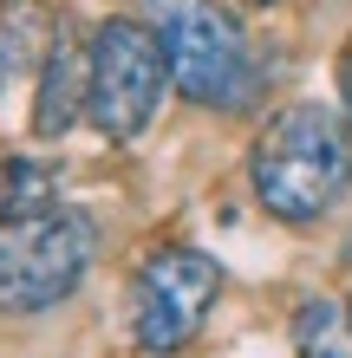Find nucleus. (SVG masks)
<instances>
[{
  "mask_svg": "<svg viewBox=\"0 0 352 358\" xmlns=\"http://www.w3.org/2000/svg\"><path fill=\"white\" fill-rule=\"evenodd\" d=\"M248 182L267 215L320 222L352 182V131L333 104H287L248 150Z\"/></svg>",
  "mask_w": 352,
  "mask_h": 358,
  "instance_id": "f257e3e1",
  "label": "nucleus"
},
{
  "mask_svg": "<svg viewBox=\"0 0 352 358\" xmlns=\"http://www.w3.org/2000/svg\"><path fill=\"white\" fill-rule=\"evenodd\" d=\"M157 39H163V59H170V85L190 104L241 111L255 98V52H248V33L229 7H216V0H163Z\"/></svg>",
  "mask_w": 352,
  "mask_h": 358,
  "instance_id": "f03ea898",
  "label": "nucleus"
},
{
  "mask_svg": "<svg viewBox=\"0 0 352 358\" xmlns=\"http://www.w3.org/2000/svg\"><path fill=\"white\" fill-rule=\"evenodd\" d=\"M98 248L92 215L78 208H20L0 222V306L7 313H46L85 280Z\"/></svg>",
  "mask_w": 352,
  "mask_h": 358,
  "instance_id": "7ed1b4c3",
  "label": "nucleus"
},
{
  "mask_svg": "<svg viewBox=\"0 0 352 358\" xmlns=\"http://www.w3.org/2000/svg\"><path fill=\"white\" fill-rule=\"evenodd\" d=\"M163 85H170V59L163 39L137 20H105L85 46V117L111 143L143 137V124L157 117Z\"/></svg>",
  "mask_w": 352,
  "mask_h": 358,
  "instance_id": "20e7f679",
  "label": "nucleus"
},
{
  "mask_svg": "<svg viewBox=\"0 0 352 358\" xmlns=\"http://www.w3.org/2000/svg\"><path fill=\"white\" fill-rule=\"evenodd\" d=\"M222 293V267L216 255H202V248H163L137 267V287H131V332L143 352H183L202 332Z\"/></svg>",
  "mask_w": 352,
  "mask_h": 358,
  "instance_id": "39448f33",
  "label": "nucleus"
},
{
  "mask_svg": "<svg viewBox=\"0 0 352 358\" xmlns=\"http://www.w3.org/2000/svg\"><path fill=\"white\" fill-rule=\"evenodd\" d=\"M78 104H85V66L59 46L46 59V72H39V98H33V131L39 137H59L66 124L78 117Z\"/></svg>",
  "mask_w": 352,
  "mask_h": 358,
  "instance_id": "423d86ee",
  "label": "nucleus"
},
{
  "mask_svg": "<svg viewBox=\"0 0 352 358\" xmlns=\"http://www.w3.org/2000/svg\"><path fill=\"white\" fill-rule=\"evenodd\" d=\"M294 345L300 358H352V313H339L333 300H307L294 313Z\"/></svg>",
  "mask_w": 352,
  "mask_h": 358,
  "instance_id": "0eeeda50",
  "label": "nucleus"
},
{
  "mask_svg": "<svg viewBox=\"0 0 352 358\" xmlns=\"http://www.w3.org/2000/svg\"><path fill=\"white\" fill-rule=\"evenodd\" d=\"M0 92H7V52H0Z\"/></svg>",
  "mask_w": 352,
  "mask_h": 358,
  "instance_id": "6e6552de",
  "label": "nucleus"
},
{
  "mask_svg": "<svg viewBox=\"0 0 352 358\" xmlns=\"http://www.w3.org/2000/svg\"><path fill=\"white\" fill-rule=\"evenodd\" d=\"M261 7H274V0H261Z\"/></svg>",
  "mask_w": 352,
  "mask_h": 358,
  "instance_id": "1a4fd4ad",
  "label": "nucleus"
}]
</instances>
